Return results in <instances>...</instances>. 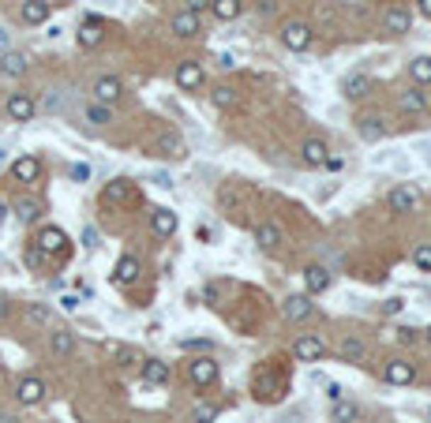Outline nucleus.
I'll return each instance as SVG.
<instances>
[{"mask_svg":"<svg viewBox=\"0 0 431 423\" xmlns=\"http://www.w3.org/2000/svg\"><path fill=\"white\" fill-rule=\"evenodd\" d=\"M203 8H211V0H188V11H191V16H199Z\"/></svg>","mask_w":431,"mask_h":423,"instance_id":"45","label":"nucleus"},{"mask_svg":"<svg viewBox=\"0 0 431 423\" xmlns=\"http://www.w3.org/2000/svg\"><path fill=\"white\" fill-rule=\"evenodd\" d=\"M101 38H106V23H101V19H86L79 26V34H75V42H79L83 49H98Z\"/></svg>","mask_w":431,"mask_h":423,"instance_id":"16","label":"nucleus"},{"mask_svg":"<svg viewBox=\"0 0 431 423\" xmlns=\"http://www.w3.org/2000/svg\"><path fill=\"white\" fill-rule=\"evenodd\" d=\"M150 180H154V184H158V188H173V180H169L165 173H154Z\"/></svg>","mask_w":431,"mask_h":423,"instance_id":"47","label":"nucleus"},{"mask_svg":"<svg viewBox=\"0 0 431 423\" xmlns=\"http://www.w3.org/2000/svg\"><path fill=\"white\" fill-rule=\"evenodd\" d=\"M330 419H334V423H357V419H360V408L352 405V401H334Z\"/></svg>","mask_w":431,"mask_h":423,"instance_id":"30","label":"nucleus"},{"mask_svg":"<svg viewBox=\"0 0 431 423\" xmlns=\"http://www.w3.org/2000/svg\"><path fill=\"white\" fill-rule=\"evenodd\" d=\"M109 352H113V356H116V363H124V367H128V363H135V360H139V356H135V352H132V349H124V345H109Z\"/></svg>","mask_w":431,"mask_h":423,"instance_id":"39","label":"nucleus"},{"mask_svg":"<svg viewBox=\"0 0 431 423\" xmlns=\"http://www.w3.org/2000/svg\"><path fill=\"white\" fill-rule=\"evenodd\" d=\"M0 423H19L16 416H0Z\"/></svg>","mask_w":431,"mask_h":423,"instance_id":"53","label":"nucleus"},{"mask_svg":"<svg viewBox=\"0 0 431 423\" xmlns=\"http://www.w3.org/2000/svg\"><path fill=\"white\" fill-rule=\"evenodd\" d=\"M173 34L177 38H199L203 34L199 16H191V11H180V16H173Z\"/></svg>","mask_w":431,"mask_h":423,"instance_id":"23","label":"nucleus"},{"mask_svg":"<svg viewBox=\"0 0 431 423\" xmlns=\"http://www.w3.org/2000/svg\"><path fill=\"white\" fill-rule=\"evenodd\" d=\"M162 157H184V142L177 135H165L162 139Z\"/></svg>","mask_w":431,"mask_h":423,"instance_id":"35","label":"nucleus"},{"mask_svg":"<svg viewBox=\"0 0 431 423\" xmlns=\"http://www.w3.org/2000/svg\"><path fill=\"white\" fill-rule=\"evenodd\" d=\"M398 341H401V345H416V341H420V329L401 326V329H398Z\"/></svg>","mask_w":431,"mask_h":423,"instance_id":"43","label":"nucleus"},{"mask_svg":"<svg viewBox=\"0 0 431 423\" xmlns=\"http://www.w3.org/2000/svg\"><path fill=\"white\" fill-rule=\"evenodd\" d=\"M293 356H296V360H304V363H319L326 356V341L319 334H304V337H296Z\"/></svg>","mask_w":431,"mask_h":423,"instance_id":"4","label":"nucleus"},{"mask_svg":"<svg viewBox=\"0 0 431 423\" xmlns=\"http://www.w3.org/2000/svg\"><path fill=\"white\" fill-rule=\"evenodd\" d=\"M188 382L199 390H211L218 382V363L211 360V356H195V360H188Z\"/></svg>","mask_w":431,"mask_h":423,"instance_id":"1","label":"nucleus"},{"mask_svg":"<svg viewBox=\"0 0 431 423\" xmlns=\"http://www.w3.org/2000/svg\"><path fill=\"white\" fill-rule=\"evenodd\" d=\"M38 214H42V203H38V199H19V203H16V218H19L23 225H34Z\"/></svg>","mask_w":431,"mask_h":423,"instance_id":"31","label":"nucleus"},{"mask_svg":"<svg viewBox=\"0 0 431 423\" xmlns=\"http://www.w3.org/2000/svg\"><path fill=\"white\" fill-rule=\"evenodd\" d=\"M150 229L158 232V236H173L180 229V218H177V210H169V206H158L150 214Z\"/></svg>","mask_w":431,"mask_h":423,"instance_id":"15","label":"nucleus"},{"mask_svg":"<svg viewBox=\"0 0 431 423\" xmlns=\"http://www.w3.org/2000/svg\"><path fill=\"white\" fill-rule=\"evenodd\" d=\"M300 157H304L308 165H326L330 150H326V142H323V139H308L304 147H300Z\"/></svg>","mask_w":431,"mask_h":423,"instance_id":"27","label":"nucleus"},{"mask_svg":"<svg viewBox=\"0 0 431 423\" xmlns=\"http://www.w3.org/2000/svg\"><path fill=\"white\" fill-rule=\"evenodd\" d=\"M128 195H132V180L116 176V180H109L106 188H101V203H124Z\"/></svg>","mask_w":431,"mask_h":423,"instance_id":"26","label":"nucleus"},{"mask_svg":"<svg viewBox=\"0 0 431 423\" xmlns=\"http://www.w3.org/2000/svg\"><path fill=\"white\" fill-rule=\"evenodd\" d=\"M8 218V206H4V199H0V221H4Z\"/></svg>","mask_w":431,"mask_h":423,"instance_id":"52","label":"nucleus"},{"mask_svg":"<svg viewBox=\"0 0 431 423\" xmlns=\"http://www.w3.org/2000/svg\"><path fill=\"white\" fill-rule=\"evenodd\" d=\"M255 244L263 247V251H274L281 244V229L274 221H263V225H255Z\"/></svg>","mask_w":431,"mask_h":423,"instance_id":"25","label":"nucleus"},{"mask_svg":"<svg viewBox=\"0 0 431 423\" xmlns=\"http://www.w3.org/2000/svg\"><path fill=\"white\" fill-rule=\"evenodd\" d=\"M83 244L86 247H98V232L94 229H83Z\"/></svg>","mask_w":431,"mask_h":423,"instance_id":"46","label":"nucleus"},{"mask_svg":"<svg viewBox=\"0 0 431 423\" xmlns=\"http://www.w3.org/2000/svg\"><path fill=\"white\" fill-rule=\"evenodd\" d=\"M60 101H64V98H60V90H49V94L42 98V105H38V109H45V113H57V109H60Z\"/></svg>","mask_w":431,"mask_h":423,"instance_id":"40","label":"nucleus"},{"mask_svg":"<svg viewBox=\"0 0 431 423\" xmlns=\"http://www.w3.org/2000/svg\"><path fill=\"white\" fill-rule=\"evenodd\" d=\"M409 75L416 79V86H427L431 83V57H416L409 64Z\"/></svg>","mask_w":431,"mask_h":423,"instance_id":"33","label":"nucleus"},{"mask_svg":"<svg viewBox=\"0 0 431 423\" xmlns=\"http://www.w3.org/2000/svg\"><path fill=\"white\" fill-rule=\"evenodd\" d=\"M0 157H4V150H0Z\"/></svg>","mask_w":431,"mask_h":423,"instance_id":"55","label":"nucleus"},{"mask_svg":"<svg viewBox=\"0 0 431 423\" xmlns=\"http://www.w3.org/2000/svg\"><path fill=\"white\" fill-rule=\"evenodd\" d=\"M113 281L116 285H135L139 281V259L135 255H121V262H116V270H113Z\"/></svg>","mask_w":431,"mask_h":423,"instance_id":"19","label":"nucleus"},{"mask_svg":"<svg viewBox=\"0 0 431 423\" xmlns=\"http://www.w3.org/2000/svg\"><path fill=\"white\" fill-rule=\"evenodd\" d=\"M86 120H90V124H109V120H113L109 105H98V101L86 105Z\"/></svg>","mask_w":431,"mask_h":423,"instance_id":"34","label":"nucleus"},{"mask_svg":"<svg viewBox=\"0 0 431 423\" xmlns=\"http://www.w3.org/2000/svg\"><path fill=\"white\" fill-rule=\"evenodd\" d=\"M211 11H214L221 23H233V19H240L244 0H211Z\"/></svg>","mask_w":431,"mask_h":423,"instance_id":"28","label":"nucleus"},{"mask_svg":"<svg viewBox=\"0 0 431 423\" xmlns=\"http://www.w3.org/2000/svg\"><path fill=\"white\" fill-rule=\"evenodd\" d=\"M4 52H11V30L0 26V57H4Z\"/></svg>","mask_w":431,"mask_h":423,"instance_id":"44","label":"nucleus"},{"mask_svg":"<svg viewBox=\"0 0 431 423\" xmlns=\"http://www.w3.org/2000/svg\"><path fill=\"white\" fill-rule=\"evenodd\" d=\"M191 419H195V423H214V419H218V405H214V401H203L199 408H195Z\"/></svg>","mask_w":431,"mask_h":423,"instance_id":"36","label":"nucleus"},{"mask_svg":"<svg viewBox=\"0 0 431 423\" xmlns=\"http://www.w3.org/2000/svg\"><path fill=\"white\" fill-rule=\"evenodd\" d=\"M281 45L289 49V52H304L311 49V26L308 23H300V19H289L281 26Z\"/></svg>","mask_w":431,"mask_h":423,"instance_id":"2","label":"nucleus"},{"mask_svg":"<svg viewBox=\"0 0 431 423\" xmlns=\"http://www.w3.org/2000/svg\"><path fill=\"white\" fill-rule=\"evenodd\" d=\"M68 176H72L75 184H86V180H90V165H83V162H75V165L68 169Z\"/></svg>","mask_w":431,"mask_h":423,"instance_id":"42","label":"nucleus"},{"mask_svg":"<svg viewBox=\"0 0 431 423\" xmlns=\"http://www.w3.org/2000/svg\"><path fill=\"white\" fill-rule=\"evenodd\" d=\"M203 300H206V303H218V288L206 285V288H203Z\"/></svg>","mask_w":431,"mask_h":423,"instance_id":"48","label":"nucleus"},{"mask_svg":"<svg viewBox=\"0 0 431 423\" xmlns=\"http://www.w3.org/2000/svg\"><path fill=\"white\" fill-rule=\"evenodd\" d=\"M416 4H420V16H427V19H431V0H416Z\"/></svg>","mask_w":431,"mask_h":423,"instance_id":"51","label":"nucleus"},{"mask_svg":"<svg viewBox=\"0 0 431 423\" xmlns=\"http://www.w3.org/2000/svg\"><path fill=\"white\" fill-rule=\"evenodd\" d=\"M401 109L405 113H424L427 109V94H424V86H409L401 94Z\"/></svg>","mask_w":431,"mask_h":423,"instance_id":"29","label":"nucleus"},{"mask_svg":"<svg viewBox=\"0 0 431 423\" xmlns=\"http://www.w3.org/2000/svg\"><path fill=\"white\" fill-rule=\"evenodd\" d=\"M330 281H334V277H330V270H326V266H319V262H315V266H308V270H304L308 296H315V293H326V288H330Z\"/></svg>","mask_w":431,"mask_h":423,"instance_id":"18","label":"nucleus"},{"mask_svg":"<svg viewBox=\"0 0 431 423\" xmlns=\"http://www.w3.org/2000/svg\"><path fill=\"white\" fill-rule=\"evenodd\" d=\"M311 311H315V303H311L308 293H293V296H285V303H281V315L289 322H304Z\"/></svg>","mask_w":431,"mask_h":423,"instance_id":"6","label":"nucleus"},{"mask_svg":"<svg viewBox=\"0 0 431 423\" xmlns=\"http://www.w3.org/2000/svg\"><path fill=\"white\" fill-rule=\"evenodd\" d=\"M27 319L34 326H49V308H42V303H34V308H27Z\"/></svg>","mask_w":431,"mask_h":423,"instance_id":"38","label":"nucleus"},{"mask_svg":"<svg viewBox=\"0 0 431 423\" xmlns=\"http://www.w3.org/2000/svg\"><path fill=\"white\" fill-rule=\"evenodd\" d=\"M383 23H386V30H390V34H409V30H413V16H409V8H390Z\"/></svg>","mask_w":431,"mask_h":423,"instance_id":"24","label":"nucleus"},{"mask_svg":"<svg viewBox=\"0 0 431 423\" xmlns=\"http://www.w3.org/2000/svg\"><path fill=\"white\" fill-rule=\"evenodd\" d=\"M49 0H23V8H19V19L27 23V26H42L49 23Z\"/></svg>","mask_w":431,"mask_h":423,"instance_id":"14","label":"nucleus"},{"mask_svg":"<svg viewBox=\"0 0 431 423\" xmlns=\"http://www.w3.org/2000/svg\"><path fill=\"white\" fill-rule=\"evenodd\" d=\"M173 79H177L180 90H199L203 86V64L199 60H180L177 72H173Z\"/></svg>","mask_w":431,"mask_h":423,"instance_id":"7","label":"nucleus"},{"mask_svg":"<svg viewBox=\"0 0 431 423\" xmlns=\"http://www.w3.org/2000/svg\"><path fill=\"white\" fill-rule=\"evenodd\" d=\"M49 352H53L57 360L72 356L75 352V334H72V329H53V334H49Z\"/></svg>","mask_w":431,"mask_h":423,"instance_id":"21","label":"nucleus"},{"mask_svg":"<svg viewBox=\"0 0 431 423\" xmlns=\"http://www.w3.org/2000/svg\"><path fill=\"white\" fill-rule=\"evenodd\" d=\"M342 356H345L349 363H360L364 356H368V345H364L360 337H345V341H342Z\"/></svg>","mask_w":431,"mask_h":423,"instance_id":"32","label":"nucleus"},{"mask_svg":"<svg viewBox=\"0 0 431 423\" xmlns=\"http://www.w3.org/2000/svg\"><path fill=\"white\" fill-rule=\"evenodd\" d=\"M386 203H390V210H394V214H409V210H416V191L413 188H394L386 195Z\"/></svg>","mask_w":431,"mask_h":423,"instance_id":"22","label":"nucleus"},{"mask_svg":"<svg viewBox=\"0 0 431 423\" xmlns=\"http://www.w3.org/2000/svg\"><path fill=\"white\" fill-rule=\"evenodd\" d=\"M34 247L42 251V255H64V251H68V232L57 229V225H45V229L38 232Z\"/></svg>","mask_w":431,"mask_h":423,"instance_id":"3","label":"nucleus"},{"mask_svg":"<svg viewBox=\"0 0 431 423\" xmlns=\"http://www.w3.org/2000/svg\"><path fill=\"white\" fill-rule=\"evenodd\" d=\"M383 311H390V315L401 311V300H386V303H383Z\"/></svg>","mask_w":431,"mask_h":423,"instance_id":"50","label":"nucleus"},{"mask_svg":"<svg viewBox=\"0 0 431 423\" xmlns=\"http://www.w3.org/2000/svg\"><path fill=\"white\" fill-rule=\"evenodd\" d=\"M383 378L390 382V386H409V382L416 378V363H409V360H390L383 367Z\"/></svg>","mask_w":431,"mask_h":423,"instance_id":"9","label":"nucleus"},{"mask_svg":"<svg viewBox=\"0 0 431 423\" xmlns=\"http://www.w3.org/2000/svg\"><path fill=\"white\" fill-rule=\"evenodd\" d=\"M211 101L218 105V109H229V105H233V90H229V86H218Z\"/></svg>","mask_w":431,"mask_h":423,"instance_id":"41","label":"nucleus"},{"mask_svg":"<svg viewBox=\"0 0 431 423\" xmlns=\"http://www.w3.org/2000/svg\"><path fill=\"white\" fill-rule=\"evenodd\" d=\"M371 75H364V72H357V75H349L345 79V83H342V90H345V98L349 101H364V98H368L371 94Z\"/></svg>","mask_w":431,"mask_h":423,"instance_id":"17","label":"nucleus"},{"mask_svg":"<svg viewBox=\"0 0 431 423\" xmlns=\"http://www.w3.org/2000/svg\"><path fill=\"white\" fill-rule=\"evenodd\" d=\"M121 94H124V83H121L116 75H101L98 83H94V98H98V105L121 101Z\"/></svg>","mask_w":431,"mask_h":423,"instance_id":"12","label":"nucleus"},{"mask_svg":"<svg viewBox=\"0 0 431 423\" xmlns=\"http://www.w3.org/2000/svg\"><path fill=\"white\" fill-rule=\"evenodd\" d=\"M427 416H431V408H427Z\"/></svg>","mask_w":431,"mask_h":423,"instance_id":"56","label":"nucleus"},{"mask_svg":"<svg viewBox=\"0 0 431 423\" xmlns=\"http://www.w3.org/2000/svg\"><path fill=\"white\" fill-rule=\"evenodd\" d=\"M357 131H360L364 142H379V139L386 135V120L379 113H364L360 120H357Z\"/></svg>","mask_w":431,"mask_h":423,"instance_id":"13","label":"nucleus"},{"mask_svg":"<svg viewBox=\"0 0 431 423\" xmlns=\"http://www.w3.org/2000/svg\"><path fill=\"white\" fill-rule=\"evenodd\" d=\"M4 109H8V116L16 124H27V120H34V113H38V101L30 98V94H8V101H4Z\"/></svg>","mask_w":431,"mask_h":423,"instance_id":"5","label":"nucleus"},{"mask_svg":"<svg viewBox=\"0 0 431 423\" xmlns=\"http://www.w3.org/2000/svg\"><path fill=\"white\" fill-rule=\"evenodd\" d=\"M42 397H45V382H42V378H34V375H30V378H23L19 386H16V401H19V405H27V408H30V405H42Z\"/></svg>","mask_w":431,"mask_h":423,"instance_id":"10","label":"nucleus"},{"mask_svg":"<svg viewBox=\"0 0 431 423\" xmlns=\"http://www.w3.org/2000/svg\"><path fill=\"white\" fill-rule=\"evenodd\" d=\"M169 375H173V367L165 360H142V382H150V386H165Z\"/></svg>","mask_w":431,"mask_h":423,"instance_id":"20","label":"nucleus"},{"mask_svg":"<svg viewBox=\"0 0 431 423\" xmlns=\"http://www.w3.org/2000/svg\"><path fill=\"white\" fill-rule=\"evenodd\" d=\"M60 308H64V311H75V308H79V300H75V296H64Z\"/></svg>","mask_w":431,"mask_h":423,"instance_id":"49","label":"nucleus"},{"mask_svg":"<svg viewBox=\"0 0 431 423\" xmlns=\"http://www.w3.org/2000/svg\"><path fill=\"white\" fill-rule=\"evenodd\" d=\"M11 176H16L19 184H38V176H42V162H38L34 154H19L16 162H11Z\"/></svg>","mask_w":431,"mask_h":423,"instance_id":"8","label":"nucleus"},{"mask_svg":"<svg viewBox=\"0 0 431 423\" xmlns=\"http://www.w3.org/2000/svg\"><path fill=\"white\" fill-rule=\"evenodd\" d=\"M427 341H431V326H427Z\"/></svg>","mask_w":431,"mask_h":423,"instance_id":"54","label":"nucleus"},{"mask_svg":"<svg viewBox=\"0 0 431 423\" xmlns=\"http://www.w3.org/2000/svg\"><path fill=\"white\" fill-rule=\"evenodd\" d=\"M27 68H30V57H27V52H16V49H11V52H4V57H0V75H4V79H23V75H27Z\"/></svg>","mask_w":431,"mask_h":423,"instance_id":"11","label":"nucleus"},{"mask_svg":"<svg viewBox=\"0 0 431 423\" xmlns=\"http://www.w3.org/2000/svg\"><path fill=\"white\" fill-rule=\"evenodd\" d=\"M413 262H416V270H424V273H431V244H420L413 251Z\"/></svg>","mask_w":431,"mask_h":423,"instance_id":"37","label":"nucleus"}]
</instances>
